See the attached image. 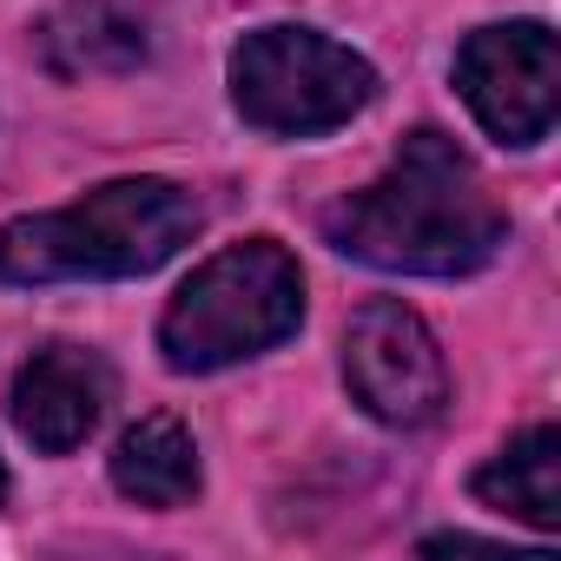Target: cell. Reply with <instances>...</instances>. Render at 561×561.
<instances>
[{
    "instance_id": "1",
    "label": "cell",
    "mask_w": 561,
    "mask_h": 561,
    "mask_svg": "<svg viewBox=\"0 0 561 561\" xmlns=\"http://www.w3.org/2000/svg\"><path fill=\"white\" fill-rule=\"evenodd\" d=\"M324 238L370 271L469 277L502 251L508 218H502L495 192L482 185L476 159L449 133L423 126L397 146L383 179H370L364 192H351L324 211Z\"/></svg>"
},
{
    "instance_id": "2",
    "label": "cell",
    "mask_w": 561,
    "mask_h": 561,
    "mask_svg": "<svg viewBox=\"0 0 561 561\" xmlns=\"http://www.w3.org/2000/svg\"><path fill=\"white\" fill-rule=\"evenodd\" d=\"M205 211L172 179H106L60 211L0 225L8 285H67V277H146L198 238Z\"/></svg>"
},
{
    "instance_id": "3",
    "label": "cell",
    "mask_w": 561,
    "mask_h": 561,
    "mask_svg": "<svg viewBox=\"0 0 561 561\" xmlns=\"http://www.w3.org/2000/svg\"><path fill=\"white\" fill-rule=\"evenodd\" d=\"M305 324V271L277 238H244L205 257L172 291L159 318V351L172 370H225L271 344H285Z\"/></svg>"
},
{
    "instance_id": "4",
    "label": "cell",
    "mask_w": 561,
    "mask_h": 561,
    "mask_svg": "<svg viewBox=\"0 0 561 561\" xmlns=\"http://www.w3.org/2000/svg\"><path fill=\"white\" fill-rule=\"evenodd\" d=\"M377 100V67L318 27H257L231 47V106L244 126L277 139H311L351 126Z\"/></svg>"
},
{
    "instance_id": "5",
    "label": "cell",
    "mask_w": 561,
    "mask_h": 561,
    "mask_svg": "<svg viewBox=\"0 0 561 561\" xmlns=\"http://www.w3.org/2000/svg\"><path fill=\"white\" fill-rule=\"evenodd\" d=\"M456 93L495 146H541L561 113V47L548 21L476 27L456 47Z\"/></svg>"
},
{
    "instance_id": "6",
    "label": "cell",
    "mask_w": 561,
    "mask_h": 561,
    "mask_svg": "<svg viewBox=\"0 0 561 561\" xmlns=\"http://www.w3.org/2000/svg\"><path fill=\"white\" fill-rule=\"evenodd\" d=\"M344 383L364 403V416L390 430H423L449 403V364L403 298H370L344 324Z\"/></svg>"
},
{
    "instance_id": "7",
    "label": "cell",
    "mask_w": 561,
    "mask_h": 561,
    "mask_svg": "<svg viewBox=\"0 0 561 561\" xmlns=\"http://www.w3.org/2000/svg\"><path fill=\"white\" fill-rule=\"evenodd\" d=\"M113 403V370L100 351L80 344H41L14 383H8V416L41 456H73Z\"/></svg>"
},
{
    "instance_id": "8",
    "label": "cell",
    "mask_w": 561,
    "mask_h": 561,
    "mask_svg": "<svg viewBox=\"0 0 561 561\" xmlns=\"http://www.w3.org/2000/svg\"><path fill=\"white\" fill-rule=\"evenodd\" d=\"M476 502L495 508V515H515L528 528H561V430L554 423H535L522 430L502 456H489L476 469Z\"/></svg>"
},
{
    "instance_id": "9",
    "label": "cell",
    "mask_w": 561,
    "mask_h": 561,
    "mask_svg": "<svg viewBox=\"0 0 561 561\" xmlns=\"http://www.w3.org/2000/svg\"><path fill=\"white\" fill-rule=\"evenodd\" d=\"M198 482V443L179 416H139L113 443V489L139 508H185Z\"/></svg>"
},
{
    "instance_id": "10",
    "label": "cell",
    "mask_w": 561,
    "mask_h": 561,
    "mask_svg": "<svg viewBox=\"0 0 561 561\" xmlns=\"http://www.w3.org/2000/svg\"><path fill=\"white\" fill-rule=\"evenodd\" d=\"M67 41L80 47V60H113V67L146 54V34L126 0H67Z\"/></svg>"
},
{
    "instance_id": "11",
    "label": "cell",
    "mask_w": 561,
    "mask_h": 561,
    "mask_svg": "<svg viewBox=\"0 0 561 561\" xmlns=\"http://www.w3.org/2000/svg\"><path fill=\"white\" fill-rule=\"evenodd\" d=\"M0 502H8V469H0Z\"/></svg>"
}]
</instances>
